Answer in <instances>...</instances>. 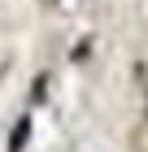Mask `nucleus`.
<instances>
[{
  "label": "nucleus",
  "instance_id": "obj_1",
  "mask_svg": "<svg viewBox=\"0 0 148 152\" xmlns=\"http://www.w3.org/2000/svg\"><path fill=\"white\" fill-rule=\"evenodd\" d=\"M26 130H31V122H18V126H13V143H9L13 152H18V148L26 143Z\"/></svg>",
  "mask_w": 148,
  "mask_h": 152
}]
</instances>
